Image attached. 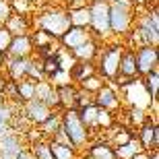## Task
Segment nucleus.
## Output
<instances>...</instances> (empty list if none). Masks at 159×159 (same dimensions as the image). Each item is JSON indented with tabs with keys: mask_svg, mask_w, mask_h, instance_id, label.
<instances>
[{
	"mask_svg": "<svg viewBox=\"0 0 159 159\" xmlns=\"http://www.w3.org/2000/svg\"><path fill=\"white\" fill-rule=\"evenodd\" d=\"M33 27L43 33H48L50 37L58 41L60 37L64 35L66 31L70 29V21H68V11L64 6H48V8H41L33 17Z\"/></svg>",
	"mask_w": 159,
	"mask_h": 159,
	"instance_id": "nucleus-1",
	"label": "nucleus"
},
{
	"mask_svg": "<svg viewBox=\"0 0 159 159\" xmlns=\"http://www.w3.org/2000/svg\"><path fill=\"white\" fill-rule=\"evenodd\" d=\"M122 52H124L122 39H110L99 46V52H97V58H95L93 64H95V72L106 83H114V79L118 77Z\"/></svg>",
	"mask_w": 159,
	"mask_h": 159,
	"instance_id": "nucleus-2",
	"label": "nucleus"
},
{
	"mask_svg": "<svg viewBox=\"0 0 159 159\" xmlns=\"http://www.w3.org/2000/svg\"><path fill=\"white\" fill-rule=\"evenodd\" d=\"M60 130L66 134L68 143L72 145V149H77L79 153H83L89 147V143L93 141V134L79 120L77 110H68V112L60 114Z\"/></svg>",
	"mask_w": 159,
	"mask_h": 159,
	"instance_id": "nucleus-3",
	"label": "nucleus"
},
{
	"mask_svg": "<svg viewBox=\"0 0 159 159\" xmlns=\"http://www.w3.org/2000/svg\"><path fill=\"white\" fill-rule=\"evenodd\" d=\"M89 33L95 41L106 43L112 39L110 33V2L89 0Z\"/></svg>",
	"mask_w": 159,
	"mask_h": 159,
	"instance_id": "nucleus-4",
	"label": "nucleus"
},
{
	"mask_svg": "<svg viewBox=\"0 0 159 159\" xmlns=\"http://www.w3.org/2000/svg\"><path fill=\"white\" fill-rule=\"evenodd\" d=\"M132 29L136 31V35L141 37L143 46L157 48V43H159V11H157V6H153V8L149 6L147 12L134 15Z\"/></svg>",
	"mask_w": 159,
	"mask_h": 159,
	"instance_id": "nucleus-5",
	"label": "nucleus"
},
{
	"mask_svg": "<svg viewBox=\"0 0 159 159\" xmlns=\"http://www.w3.org/2000/svg\"><path fill=\"white\" fill-rule=\"evenodd\" d=\"M134 25V6L110 4V33L112 39H124Z\"/></svg>",
	"mask_w": 159,
	"mask_h": 159,
	"instance_id": "nucleus-6",
	"label": "nucleus"
},
{
	"mask_svg": "<svg viewBox=\"0 0 159 159\" xmlns=\"http://www.w3.org/2000/svg\"><path fill=\"white\" fill-rule=\"evenodd\" d=\"M93 103L103 112H110L116 118L118 112L122 110V95H120V89L114 87V83H106L103 87L93 95Z\"/></svg>",
	"mask_w": 159,
	"mask_h": 159,
	"instance_id": "nucleus-7",
	"label": "nucleus"
},
{
	"mask_svg": "<svg viewBox=\"0 0 159 159\" xmlns=\"http://www.w3.org/2000/svg\"><path fill=\"white\" fill-rule=\"evenodd\" d=\"M136 141L141 145L143 151H159V126H157V116H149L145 124H141L134 132Z\"/></svg>",
	"mask_w": 159,
	"mask_h": 159,
	"instance_id": "nucleus-8",
	"label": "nucleus"
},
{
	"mask_svg": "<svg viewBox=\"0 0 159 159\" xmlns=\"http://www.w3.org/2000/svg\"><path fill=\"white\" fill-rule=\"evenodd\" d=\"M134 60H136V70H139V79L147 77L149 72L159 70V54L157 48L153 46H141L134 50Z\"/></svg>",
	"mask_w": 159,
	"mask_h": 159,
	"instance_id": "nucleus-9",
	"label": "nucleus"
},
{
	"mask_svg": "<svg viewBox=\"0 0 159 159\" xmlns=\"http://www.w3.org/2000/svg\"><path fill=\"white\" fill-rule=\"evenodd\" d=\"M21 114L27 118V122H29L33 128H37V126H41V124H43L48 118H50V116H52V110H50V107H46L41 101L31 99V101H27V103H23V106H21Z\"/></svg>",
	"mask_w": 159,
	"mask_h": 159,
	"instance_id": "nucleus-10",
	"label": "nucleus"
},
{
	"mask_svg": "<svg viewBox=\"0 0 159 159\" xmlns=\"http://www.w3.org/2000/svg\"><path fill=\"white\" fill-rule=\"evenodd\" d=\"M33 99L41 101L46 107H50L52 112H60V103H58V93H56V87L48 81H39L35 83V93H33Z\"/></svg>",
	"mask_w": 159,
	"mask_h": 159,
	"instance_id": "nucleus-11",
	"label": "nucleus"
},
{
	"mask_svg": "<svg viewBox=\"0 0 159 159\" xmlns=\"http://www.w3.org/2000/svg\"><path fill=\"white\" fill-rule=\"evenodd\" d=\"M2 27L11 33V37L29 35L31 29H33V17H23V15H15V12H11V17L4 21Z\"/></svg>",
	"mask_w": 159,
	"mask_h": 159,
	"instance_id": "nucleus-12",
	"label": "nucleus"
},
{
	"mask_svg": "<svg viewBox=\"0 0 159 159\" xmlns=\"http://www.w3.org/2000/svg\"><path fill=\"white\" fill-rule=\"evenodd\" d=\"M8 58H31L33 56V41L31 35H17L11 37V43L6 48Z\"/></svg>",
	"mask_w": 159,
	"mask_h": 159,
	"instance_id": "nucleus-13",
	"label": "nucleus"
},
{
	"mask_svg": "<svg viewBox=\"0 0 159 159\" xmlns=\"http://www.w3.org/2000/svg\"><path fill=\"white\" fill-rule=\"evenodd\" d=\"M27 68H29V58H8L6 56V62H4V77L12 83H19L27 79Z\"/></svg>",
	"mask_w": 159,
	"mask_h": 159,
	"instance_id": "nucleus-14",
	"label": "nucleus"
},
{
	"mask_svg": "<svg viewBox=\"0 0 159 159\" xmlns=\"http://www.w3.org/2000/svg\"><path fill=\"white\" fill-rule=\"evenodd\" d=\"M103 141L110 145V147L116 151V149L124 147L126 143H130L132 139H134V132L132 130H128L126 126H120V124H114L110 130H106V134L101 136Z\"/></svg>",
	"mask_w": 159,
	"mask_h": 159,
	"instance_id": "nucleus-15",
	"label": "nucleus"
},
{
	"mask_svg": "<svg viewBox=\"0 0 159 159\" xmlns=\"http://www.w3.org/2000/svg\"><path fill=\"white\" fill-rule=\"evenodd\" d=\"M89 39H91V33H89V29H77V27H70V29H68L64 35L58 39V43L62 46V50H66V52H72V50L81 48L83 43H87Z\"/></svg>",
	"mask_w": 159,
	"mask_h": 159,
	"instance_id": "nucleus-16",
	"label": "nucleus"
},
{
	"mask_svg": "<svg viewBox=\"0 0 159 159\" xmlns=\"http://www.w3.org/2000/svg\"><path fill=\"white\" fill-rule=\"evenodd\" d=\"M58 93V103H60V112H68V110H77V95H79V87L77 85H60L56 87Z\"/></svg>",
	"mask_w": 159,
	"mask_h": 159,
	"instance_id": "nucleus-17",
	"label": "nucleus"
},
{
	"mask_svg": "<svg viewBox=\"0 0 159 159\" xmlns=\"http://www.w3.org/2000/svg\"><path fill=\"white\" fill-rule=\"evenodd\" d=\"M25 147H27V145H25L23 136L17 134V132H12V130H8L6 134L0 136V153L2 155H15V157H17Z\"/></svg>",
	"mask_w": 159,
	"mask_h": 159,
	"instance_id": "nucleus-18",
	"label": "nucleus"
},
{
	"mask_svg": "<svg viewBox=\"0 0 159 159\" xmlns=\"http://www.w3.org/2000/svg\"><path fill=\"white\" fill-rule=\"evenodd\" d=\"M83 155H87L89 159H116V151H114L103 139L91 141L89 147L83 151Z\"/></svg>",
	"mask_w": 159,
	"mask_h": 159,
	"instance_id": "nucleus-19",
	"label": "nucleus"
},
{
	"mask_svg": "<svg viewBox=\"0 0 159 159\" xmlns=\"http://www.w3.org/2000/svg\"><path fill=\"white\" fill-rule=\"evenodd\" d=\"M118 77H124V79H139L136 60H134V50L124 48L122 58H120V66H118Z\"/></svg>",
	"mask_w": 159,
	"mask_h": 159,
	"instance_id": "nucleus-20",
	"label": "nucleus"
},
{
	"mask_svg": "<svg viewBox=\"0 0 159 159\" xmlns=\"http://www.w3.org/2000/svg\"><path fill=\"white\" fill-rule=\"evenodd\" d=\"M99 41H95L93 37L87 41V43H83L81 48H77V50H72L70 56L75 58V62H95V58H97V52H99Z\"/></svg>",
	"mask_w": 159,
	"mask_h": 159,
	"instance_id": "nucleus-21",
	"label": "nucleus"
},
{
	"mask_svg": "<svg viewBox=\"0 0 159 159\" xmlns=\"http://www.w3.org/2000/svg\"><path fill=\"white\" fill-rule=\"evenodd\" d=\"M91 75H95V64L93 62H75L72 68L68 70V79L72 85H79L85 79H89Z\"/></svg>",
	"mask_w": 159,
	"mask_h": 159,
	"instance_id": "nucleus-22",
	"label": "nucleus"
},
{
	"mask_svg": "<svg viewBox=\"0 0 159 159\" xmlns=\"http://www.w3.org/2000/svg\"><path fill=\"white\" fill-rule=\"evenodd\" d=\"M19 110H21V103H8V101L0 103V136L11 130V120Z\"/></svg>",
	"mask_w": 159,
	"mask_h": 159,
	"instance_id": "nucleus-23",
	"label": "nucleus"
},
{
	"mask_svg": "<svg viewBox=\"0 0 159 159\" xmlns=\"http://www.w3.org/2000/svg\"><path fill=\"white\" fill-rule=\"evenodd\" d=\"M68 21H70V27L89 29V4L81 6V8H72V11H68Z\"/></svg>",
	"mask_w": 159,
	"mask_h": 159,
	"instance_id": "nucleus-24",
	"label": "nucleus"
},
{
	"mask_svg": "<svg viewBox=\"0 0 159 159\" xmlns=\"http://www.w3.org/2000/svg\"><path fill=\"white\" fill-rule=\"evenodd\" d=\"M141 85L145 89L147 97L151 99V103H157V87H159V70L149 72L147 77L141 79Z\"/></svg>",
	"mask_w": 159,
	"mask_h": 159,
	"instance_id": "nucleus-25",
	"label": "nucleus"
},
{
	"mask_svg": "<svg viewBox=\"0 0 159 159\" xmlns=\"http://www.w3.org/2000/svg\"><path fill=\"white\" fill-rule=\"evenodd\" d=\"M60 114H62V112H52V116H50L46 122L41 124V126H37V130L43 134L46 141H50V139L60 130Z\"/></svg>",
	"mask_w": 159,
	"mask_h": 159,
	"instance_id": "nucleus-26",
	"label": "nucleus"
},
{
	"mask_svg": "<svg viewBox=\"0 0 159 159\" xmlns=\"http://www.w3.org/2000/svg\"><path fill=\"white\" fill-rule=\"evenodd\" d=\"M33 93H35V81L23 79V81L17 83V97H19V103L21 106L33 99Z\"/></svg>",
	"mask_w": 159,
	"mask_h": 159,
	"instance_id": "nucleus-27",
	"label": "nucleus"
},
{
	"mask_svg": "<svg viewBox=\"0 0 159 159\" xmlns=\"http://www.w3.org/2000/svg\"><path fill=\"white\" fill-rule=\"evenodd\" d=\"M106 85V81L95 72V75H91L89 79H85L83 83H79L77 87H79V91H83V93H87V95H95L97 91H99L101 87Z\"/></svg>",
	"mask_w": 159,
	"mask_h": 159,
	"instance_id": "nucleus-28",
	"label": "nucleus"
},
{
	"mask_svg": "<svg viewBox=\"0 0 159 159\" xmlns=\"http://www.w3.org/2000/svg\"><path fill=\"white\" fill-rule=\"evenodd\" d=\"M50 143V151H52V157L54 159H79V151L72 147H66V145H58V143Z\"/></svg>",
	"mask_w": 159,
	"mask_h": 159,
	"instance_id": "nucleus-29",
	"label": "nucleus"
},
{
	"mask_svg": "<svg viewBox=\"0 0 159 159\" xmlns=\"http://www.w3.org/2000/svg\"><path fill=\"white\" fill-rule=\"evenodd\" d=\"M29 35H31V41H33V52H35V50H43V48H50V46H54V43H58L54 37H50L48 33H43V31H39V29H33Z\"/></svg>",
	"mask_w": 159,
	"mask_h": 159,
	"instance_id": "nucleus-30",
	"label": "nucleus"
},
{
	"mask_svg": "<svg viewBox=\"0 0 159 159\" xmlns=\"http://www.w3.org/2000/svg\"><path fill=\"white\" fill-rule=\"evenodd\" d=\"M143 149H141V145H139V141H136V136L132 139L130 143H126L124 147H120V149H116V159H132L136 153H141Z\"/></svg>",
	"mask_w": 159,
	"mask_h": 159,
	"instance_id": "nucleus-31",
	"label": "nucleus"
},
{
	"mask_svg": "<svg viewBox=\"0 0 159 159\" xmlns=\"http://www.w3.org/2000/svg\"><path fill=\"white\" fill-rule=\"evenodd\" d=\"M29 151L33 153L35 159H54L52 151H50V143L48 141H39V143H35V145H31Z\"/></svg>",
	"mask_w": 159,
	"mask_h": 159,
	"instance_id": "nucleus-32",
	"label": "nucleus"
},
{
	"mask_svg": "<svg viewBox=\"0 0 159 159\" xmlns=\"http://www.w3.org/2000/svg\"><path fill=\"white\" fill-rule=\"evenodd\" d=\"M87 106H93V95H87V93H83V91H79V95H77V110L87 107Z\"/></svg>",
	"mask_w": 159,
	"mask_h": 159,
	"instance_id": "nucleus-33",
	"label": "nucleus"
},
{
	"mask_svg": "<svg viewBox=\"0 0 159 159\" xmlns=\"http://www.w3.org/2000/svg\"><path fill=\"white\" fill-rule=\"evenodd\" d=\"M11 4H8V0H0V25H4V21L11 17Z\"/></svg>",
	"mask_w": 159,
	"mask_h": 159,
	"instance_id": "nucleus-34",
	"label": "nucleus"
},
{
	"mask_svg": "<svg viewBox=\"0 0 159 159\" xmlns=\"http://www.w3.org/2000/svg\"><path fill=\"white\" fill-rule=\"evenodd\" d=\"M8 43H11V33L0 25V52L6 54V48H8Z\"/></svg>",
	"mask_w": 159,
	"mask_h": 159,
	"instance_id": "nucleus-35",
	"label": "nucleus"
},
{
	"mask_svg": "<svg viewBox=\"0 0 159 159\" xmlns=\"http://www.w3.org/2000/svg\"><path fill=\"white\" fill-rule=\"evenodd\" d=\"M17 159H35V157H33V153L29 151V147H25L23 151H21V153L17 155Z\"/></svg>",
	"mask_w": 159,
	"mask_h": 159,
	"instance_id": "nucleus-36",
	"label": "nucleus"
},
{
	"mask_svg": "<svg viewBox=\"0 0 159 159\" xmlns=\"http://www.w3.org/2000/svg\"><path fill=\"white\" fill-rule=\"evenodd\" d=\"M132 159H149V151H141V153H136Z\"/></svg>",
	"mask_w": 159,
	"mask_h": 159,
	"instance_id": "nucleus-37",
	"label": "nucleus"
},
{
	"mask_svg": "<svg viewBox=\"0 0 159 159\" xmlns=\"http://www.w3.org/2000/svg\"><path fill=\"white\" fill-rule=\"evenodd\" d=\"M8 81V79L4 77V72H0V93H2V89H4V83Z\"/></svg>",
	"mask_w": 159,
	"mask_h": 159,
	"instance_id": "nucleus-38",
	"label": "nucleus"
},
{
	"mask_svg": "<svg viewBox=\"0 0 159 159\" xmlns=\"http://www.w3.org/2000/svg\"><path fill=\"white\" fill-rule=\"evenodd\" d=\"M4 62H6V54L0 52V72H2V68H4Z\"/></svg>",
	"mask_w": 159,
	"mask_h": 159,
	"instance_id": "nucleus-39",
	"label": "nucleus"
},
{
	"mask_svg": "<svg viewBox=\"0 0 159 159\" xmlns=\"http://www.w3.org/2000/svg\"><path fill=\"white\" fill-rule=\"evenodd\" d=\"M0 159H17V157H15V155H2L0 153Z\"/></svg>",
	"mask_w": 159,
	"mask_h": 159,
	"instance_id": "nucleus-40",
	"label": "nucleus"
},
{
	"mask_svg": "<svg viewBox=\"0 0 159 159\" xmlns=\"http://www.w3.org/2000/svg\"><path fill=\"white\" fill-rule=\"evenodd\" d=\"M27 2H29V4H33V6H35L37 2H39V0H27Z\"/></svg>",
	"mask_w": 159,
	"mask_h": 159,
	"instance_id": "nucleus-41",
	"label": "nucleus"
},
{
	"mask_svg": "<svg viewBox=\"0 0 159 159\" xmlns=\"http://www.w3.org/2000/svg\"><path fill=\"white\" fill-rule=\"evenodd\" d=\"M79 159H89V157H87V155H83V153H81V155H79Z\"/></svg>",
	"mask_w": 159,
	"mask_h": 159,
	"instance_id": "nucleus-42",
	"label": "nucleus"
},
{
	"mask_svg": "<svg viewBox=\"0 0 159 159\" xmlns=\"http://www.w3.org/2000/svg\"><path fill=\"white\" fill-rule=\"evenodd\" d=\"M2 101H4V99H2V95H0V103H2Z\"/></svg>",
	"mask_w": 159,
	"mask_h": 159,
	"instance_id": "nucleus-43",
	"label": "nucleus"
},
{
	"mask_svg": "<svg viewBox=\"0 0 159 159\" xmlns=\"http://www.w3.org/2000/svg\"><path fill=\"white\" fill-rule=\"evenodd\" d=\"M43 2H50V0H43Z\"/></svg>",
	"mask_w": 159,
	"mask_h": 159,
	"instance_id": "nucleus-44",
	"label": "nucleus"
}]
</instances>
